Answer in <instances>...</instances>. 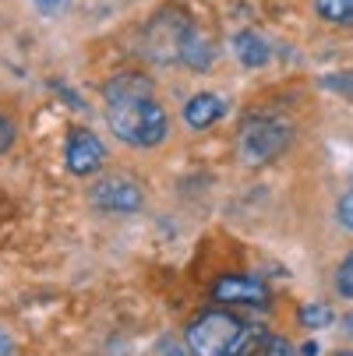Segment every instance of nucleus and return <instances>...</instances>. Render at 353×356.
<instances>
[{
    "instance_id": "0eeeda50",
    "label": "nucleus",
    "mask_w": 353,
    "mask_h": 356,
    "mask_svg": "<svg viewBox=\"0 0 353 356\" xmlns=\"http://www.w3.org/2000/svg\"><path fill=\"white\" fill-rule=\"evenodd\" d=\"M226 356H290V342L279 335H269L262 328H247L240 332V339L233 342V349Z\"/></svg>"
},
{
    "instance_id": "39448f33",
    "label": "nucleus",
    "mask_w": 353,
    "mask_h": 356,
    "mask_svg": "<svg viewBox=\"0 0 353 356\" xmlns=\"http://www.w3.org/2000/svg\"><path fill=\"white\" fill-rule=\"evenodd\" d=\"M92 205L103 212H138L141 209V191L127 177H107L92 187Z\"/></svg>"
},
{
    "instance_id": "9d476101",
    "label": "nucleus",
    "mask_w": 353,
    "mask_h": 356,
    "mask_svg": "<svg viewBox=\"0 0 353 356\" xmlns=\"http://www.w3.org/2000/svg\"><path fill=\"white\" fill-rule=\"evenodd\" d=\"M107 103H117V99H141V95H148V92H152V85H148L141 74H117L107 88Z\"/></svg>"
},
{
    "instance_id": "2eb2a0df",
    "label": "nucleus",
    "mask_w": 353,
    "mask_h": 356,
    "mask_svg": "<svg viewBox=\"0 0 353 356\" xmlns=\"http://www.w3.org/2000/svg\"><path fill=\"white\" fill-rule=\"evenodd\" d=\"M11 141H15V127H11V120L0 117V152H8Z\"/></svg>"
},
{
    "instance_id": "20e7f679",
    "label": "nucleus",
    "mask_w": 353,
    "mask_h": 356,
    "mask_svg": "<svg viewBox=\"0 0 353 356\" xmlns=\"http://www.w3.org/2000/svg\"><path fill=\"white\" fill-rule=\"evenodd\" d=\"M64 159H68V170H71V173L92 177L99 166L107 163V148H103V141H99L92 131L78 127V131H71V138H68Z\"/></svg>"
},
{
    "instance_id": "a211bd4d",
    "label": "nucleus",
    "mask_w": 353,
    "mask_h": 356,
    "mask_svg": "<svg viewBox=\"0 0 353 356\" xmlns=\"http://www.w3.org/2000/svg\"><path fill=\"white\" fill-rule=\"evenodd\" d=\"M166 356H184V353H180V349H170V353H166Z\"/></svg>"
},
{
    "instance_id": "ddd939ff",
    "label": "nucleus",
    "mask_w": 353,
    "mask_h": 356,
    "mask_svg": "<svg viewBox=\"0 0 353 356\" xmlns=\"http://www.w3.org/2000/svg\"><path fill=\"white\" fill-rule=\"evenodd\" d=\"M336 286H339L343 296L353 300V254H346V261L339 265V272H336Z\"/></svg>"
},
{
    "instance_id": "9b49d317",
    "label": "nucleus",
    "mask_w": 353,
    "mask_h": 356,
    "mask_svg": "<svg viewBox=\"0 0 353 356\" xmlns=\"http://www.w3.org/2000/svg\"><path fill=\"white\" fill-rule=\"evenodd\" d=\"M315 8L325 22H339V25L353 22V0H315Z\"/></svg>"
},
{
    "instance_id": "f3484780",
    "label": "nucleus",
    "mask_w": 353,
    "mask_h": 356,
    "mask_svg": "<svg viewBox=\"0 0 353 356\" xmlns=\"http://www.w3.org/2000/svg\"><path fill=\"white\" fill-rule=\"evenodd\" d=\"M346 328H350V335H353V314H346Z\"/></svg>"
},
{
    "instance_id": "4468645a",
    "label": "nucleus",
    "mask_w": 353,
    "mask_h": 356,
    "mask_svg": "<svg viewBox=\"0 0 353 356\" xmlns=\"http://www.w3.org/2000/svg\"><path fill=\"white\" fill-rule=\"evenodd\" d=\"M339 222H343L346 229H353V187L339 197Z\"/></svg>"
},
{
    "instance_id": "f03ea898",
    "label": "nucleus",
    "mask_w": 353,
    "mask_h": 356,
    "mask_svg": "<svg viewBox=\"0 0 353 356\" xmlns=\"http://www.w3.org/2000/svg\"><path fill=\"white\" fill-rule=\"evenodd\" d=\"M244 325L226 311H205L187 325V349L194 356H226L240 339Z\"/></svg>"
},
{
    "instance_id": "6ab92c4d",
    "label": "nucleus",
    "mask_w": 353,
    "mask_h": 356,
    "mask_svg": "<svg viewBox=\"0 0 353 356\" xmlns=\"http://www.w3.org/2000/svg\"><path fill=\"white\" fill-rule=\"evenodd\" d=\"M39 4H57V0H39Z\"/></svg>"
},
{
    "instance_id": "dca6fc26",
    "label": "nucleus",
    "mask_w": 353,
    "mask_h": 356,
    "mask_svg": "<svg viewBox=\"0 0 353 356\" xmlns=\"http://www.w3.org/2000/svg\"><path fill=\"white\" fill-rule=\"evenodd\" d=\"M8 349H11V342H8V335H4V332H0V356H4Z\"/></svg>"
},
{
    "instance_id": "7ed1b4c3",
    "label": "nucleus",
    "mask_w": 353,
    "mask_h": 356,
    "mask_svg": "<svg viewBox=\"0 0 353 356\" xmlns=\"http://www.w3.org/2000/svg\"><path fill=\"white\" fill-rule=\"evenodd\" d=\"M290 145V127L276 117H251L240 127V156L244 163H269Z\"/></svg>"
},
{
    "instance_id": "6e6552de",
    "label": "nucleus",
    "mask_w": 353,
    "mask_h": 356,
    "mask_svg": "<svg viewBox=\"0 0 353 356\" xmlns=\"http://www.w3.org/2000/svg\"><path fill=\"white\" fill-rule=\"evenodd\" d=\"M223 113H226V103H223L216 92H198V95L187 99V106H184V124H187L191 131H205V127H212Z\"/></svg>"
},
{
    "instance_id": "f8f14e48",
    "label": "nucleus",
    "mask_w": 353,
    "mask_h": 356,
    "mask_svg": "<svg viewBox=\"0 0 353 356\" xmlns=\"http://www.w3.org/2000/svg\"><path fill=\"white\" fill-rule=\"evenodd\" d=\"M332 321V311L322 307V303H304L300 307V325H308V328H325Z\"/></svg>"
},
{
    "instance_id": "1a4fd4ad",
    "label": "nucleus",
    "mask_w": 353,
    "mask_h": 356,
    "mask_svg": "<svg viewBox=\"0 0 353 356\" xmlns=\"http://www.w3.org/2000/svg\"><path fill=\"white\" fill-rule=\"evenodd\" d=\"M233 54L240 57L244 67H262V64L269 60V46H265V39L255 35V32H237V35H233Z\"/></svg>"
},
{
    "instance_id": "423d86ee",
    "label": "nucleus",
    "mask_w": 353,
    "mask_h": 356,
    "mask_svg": "<svg viewBox=\"0 0 353 356\" xmlns=\"http://www.w3.org/2000/svg\"><path fill=\"white\" fill-rule=\"evenodd\" d=\"M212 300L223 303H255V307H265L269 303V286L255 275H223L212 286Z\"/></svg>"
},
{
    "instance_id": "f257e3e1",
    "label": "nucleus",
    "mask_w": 353,
    "mask_h": 356,
    "mask_svg": "<svg viewBox=\"0 0 353 356\" xmlns=\"http://www.w3.org/2000/svg\"><path fill=\"white\" fill-rule=\"evenodd\" d=\"M107 120H110L113 134L124 145H134V148H152L170 131V120H166L163 106L152 103L148 95H141V99H117V103H110Z\"/></svg>"
},
{
    "instance_id": "aec40b11",
    "label": "nucleus",
    "mask_w": 353,
    "mask_h": 356,
    "mask_svg": "<svg viewBox=\"0 0 353 356\" xmlns=\"http://www.w3.org/2000/svg\"><path fill=\"white\" fill-rule=\"evenodd\" d=\"M339 356H353V353H339Z\"/></svg>"
}]
</instances>
